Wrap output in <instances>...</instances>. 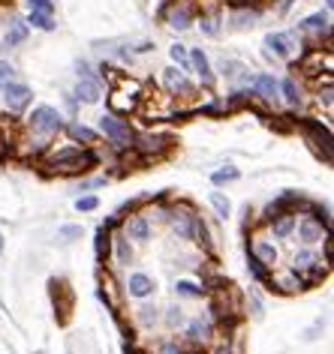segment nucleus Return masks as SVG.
<instances>
[{"instance_id":"22","label":"nucleus","mask_w":334,"mask_h":354,"mask_svg":"<svg viewBox=\"0 0 334 354\" xmlns=\"http://www.w3.org/2000/svg\"><path fill=\"white\" fill-rule=\"evenodd\" d=\"M64 132L76 141V145H82V147H96V141H100V132L91 129V127H85V123H78V120L64 123Z\"/></svg>"},{"instance_id":"29","label":"nucleus","mask_w":334,"mask_h":354,"mask_svg":"<svg viewBox=\"0 0 334 354\" xmlns=\"http://www.w3.org/2000/svg\"><path fill=\"white\" fill-rule=\"evenodd\" d=\"M280 96H283V100L292 105H301L304 102V96H301V84L295 82V78H283V82H280Z\"/></svg>"},{"instance_id":"8","label":"nucleus","mask_w":334,"mask_h":354,"mask_svg":"<svg viewBox=\"0 0 334 354\" xmlns=\"http://www.w3.org/2000/svg\"><path fill=\"white\" fill-rule=\"evenodd\" d=\"M133 150L136 153H142L145 159H157V156H163V153H169L172 150V138L160 136V132H142V136H136Z\"/></svg>"},{"instance_id":"35","label":"nucleus","mask_w":334,"mask_h":354,"mask_svg":"<svg viewBox=\"0 0 334 354\" xmlns=\"http://www.w3.org/2000/svg\"><path fill=\"white\" fill-rule=\"evenodd\" d=\"M160 318L166 322V327H169V330H178V327L187 324V315H184L181 306H169L166 313H160Z\"/></svg>"},{"instance_id":"34","label":"nucleus","mask_w":334,"mask_h":354,"mask_svg":"<svg viewBox=\"0 0 334 354\" xmlns=\"http://www.w3.org/2000/svg\"><path fill=\"white\" fill-rule=\"evenodd\" d=\"M241 177V171L235 165H223V168H217L214 174H211V183H214V187H223V183H235Z\"/></svg>"},{"instance_id":"42","label":"nucleus","mask_w":334,"mask_h":354,"mask_svg":"<svg viewBox=\"0 0 334 354\" xmlns=\"http://www.w3.org/2000/svg\"><path fill=\"white\" fill-rule=\"evenodd\" d=\"M154 354H184V345L178 339H163V342H157Z\"/></svg>"},{"instance_id":"44","label":"nucleus","mask_w":334,"mask_h":354,"mask_svg":"<svg viewBox=\"0 0 334 354\" xmlns=\"http://www.w3.org/2000/svg\"><path fill=\"white\" fill-rule=\"evenodd\" d=\"M316 102L325 105V109L331 111V84H325V91H322V87H319V91H316Z\"/></svg>"},{"instance_id":"46","label":"nucleus","mask_w":334,"mask_h":354,"mask_svg":"<svg viewBox=\"0 0 334 354\" xmlns=\"http://www.w3.org/2000/svg\"><path fill=\"white\" fill-rule=\"evenodd\" d=\"M76 73H78V78L91 75V64H87V60H76Z\"/></svg>"},{"instance_id":"40","label":"nucleus","mask_w":334,"mask_h":354,"mask_svg":"<svg viewBox=\"0 0 334 354\" xmlns=\"http://www.w3.org/2000/svg\"><path fill=\"white\" fill-rule=\"evenodd\" d=\"M82 237V225H64V228H58V241L60 243H73Z\"/></svg>"},{"instance_id":"41","label":"nucleus","mask_w":334,"mask_h":354,"mask_svg":"<svg viewBox=\"0 0 334 354\" xmlns=\"http://www.w3.org/2000/svg\"><path fill=\"white\" fill-rule=\"evenodd\" d=\"M96 207H100V198H96V196H82V198H76V210H78V214H94Z\"/></svg>"},{"instance_id":"9","label":"nucleus","mask_w":334,"mask_h":354,"mask_svg":"<svg viewBox=\"0 0 334 354\" xmlns=\"http://www.w3.org/2000/svg\"><path fill=\"white\" fill-rule=\"evenodd\" d=\"M301 127L307 132V141L316 147V153H319L325 162H331V129L328 127H322L319 120H313V118H307L301 120Z\"/></svg>"},{"instance_id":"28","label":"nucleus","mask_w":334,"mask_h":354,"mask_svg":"<svg viewBox=\"0 0 334 354\" xmlns=\"http://www.w3.org/2000/svg\"><path fill=\"white\" fill-rule=\"evenodd\" d=\"M319 261H322L319 255H316L310 246H304L301 252H295V255H292V270H295V273H307V270L313 268V264H319Z\"/></svg>"},{"instance_id":"47","label":"nucleus","mask_w":334,"mask_h":354,"mask_svg":"<svg viewBox=\"0 0 334 354\" xmlns=\"http://www.w3.org/2000/svg\"><path fill=\"white\" fill-rule=\"evenodd\" d=\"M0 252H3V234H0Z\"/></svg>"},{"instance_id":"3","label":"nucleus","mask_w":334,"mask_h":354,"mask_svg":"<svg viewBox=\"0 0 334 354\" xmlns=\"http://www.w3.org/2000/svg\"><path fill=\"white\" fill-rule=\"evenodd\" d=\"M100 136H105V141H109L115 150H133L136 129L130 127V120H124L121 114L105 111L100 118Z\"/></svg>"},{"instance_id":"32","label":"nucleus","mask_w":334,"mask_h":354,"mask_svg":"<svg viewBox=\"0 0 334 354\" xmlns=\"http://www.w3.org/2000/svg\"><path fill=\"white\" fill-rule=\"evenodd\" d=\"M208 354H241V351H238V342H235V336L226 333V336H220V339L211 342V351Z\"/></svg>"},{"instance_id":"31","label":"nucleus","mask_w":334,"mask_h":354,"mask_svg":"<svg viewBox=\"0 0 334 354\" xmlns=\"http://www.w3.org/2000/svg\"><path fill=\"white\" fill-rule=\"evenodd\" d=\"M175 295L184 300H199V297H205V288H199L196 282H190V279H178L175 282Z\"/></svg>"},{"instance_id":"25","label":"nucleus","mask_w":334,"mask_h":354,"mask_svg":"<svg viewBox=\"0 0 334 354\" xmlns=\"http://www.w3.org/2000/svg\"><path fill=\"white\" fill-rule=\"evenodd\" d=\"M109 252H115L118 268H130V264H133V259H136L133 243H130L124 234H112V246H109Z\"/></svg>"},{"instance_id":"43","label":"nucleus","mask_w":334,"mask_h":354,"mask_svg":"<svg viewBox=\"0 0 334 354\" xmlns=\"http://www.w3.org/2000/svg\"><path fill=\"white\" fill-rule=\"evenodd\" d=\"M247 270H250V277L256 279V282H268V273H271V270H268V268H262L259 261H253L250 255H247Z\"/></svg>"},{"instance_id":"20","label":"nucleus","mask_w":334,"mask_h":354,"mask_svg":"<svg viewBox=\"0 0 334 354\" xmlns=\"http://www.w3.org/2000/svg\"><path fill=\"white\" fill-rule=\"evenodd\" d=\"M298 30H301V33H316V37L331 39V15L328 12L307 15V19H301V24H298Z\"/></svg>"},{"instance_id":"26","label":"nucleus","mask_w":334,"mask_h":354,"mask_svg":"<svg viewBox=\"0 0 334 354\" xmlns=\"http://www.w3.org/2000/svg\"><path fill=\"white\" fill-rule=\"evenodd\" d=\"M223 15H220V10H208V12H199L196 15V24H199V30L205 33V37H220V28H223Z\"/></svg>"},{"instance_id":"23","label":"nucleus","mask_w":334,"mask_h":354,"mask_svg":"<svg viewBox=\"0 0 334 354\" xmlns=\"http://www.w3.org/2000/svg\"><path fill=\"white\" fill-rule=\"evenodd\" d=\"M51 300H55V309L60 313V322H67L69 309H73V295H69V286L64 279H51Z\"/></svg>"},{"instance_id":"11","label":"nucleus","mask_w":334,"mask_h":354,"mask_svg":"<svg viewBox=\"0 0 334 354\" xmlns=\"http://www.w3.org/2000/svg\"><path fill=\"white\" fill-rule=\"evenodd\" d=\"M154 291H157V279L154 277H148V273H142V270L127 273V279H124V295L127 297L148 300V297H154Z\"/></svg>"},{"instance_id":"5","label":"nucleus","mask_w":334,"mask_h":354,"mask_svg":"<svg viewBox=\"0 0 334 354\" xmlns=\"http://www.w3.org/2000/svg\"><path fill=\"white\" fill-rule=\"evenodd\" d=\"M196 15H199V10L190 0H175V3H169V10H163V21L169 24L175 33H184L196 24Z\"/></svg>"},{"instance_id":"17","label":"nucleus","mask_w":334,"mask_h":354,"mask_svg":"<svg viewBox=\"0 0 334 354\" xmlns=\"http://www.w3.org/2000/svg\"><path fill=\"white\" fill-rule=\"evenodd\" d=\"M151 223H148V216L145 214H133V216H127L124 219V237L130 243H148L151 241Z\"/></svg>"},{"instance_id":"2","label":"nucleus","mask_w":334,"mask_h":354,"mask_svg":"<svg viewBox=\"0 0 334 354\" xmlns=\"http://www.w3.org/2000/svg\"><path fill=\"white\" fill-rule=\"evenodd\" d=\"M64 114H60L58 109H51V105H37L30 114H28V132L33 138L39 141H49L58 136V132H64Z\"/></svg>"},{"instance_id":"45","label":"nucleus","mask_w":334,"mask_h":354,"mask_svg":"<svg viewBox=\"0 0 334 354\" xmlns=\"http://www.w3.org/2000/svg\"><path fill=\"white\" fill-rule=\"evenodd\" d=\"M322 252H325V264H331V255H334V243H331V234L328 237H325V241H322Z\"/></svg>"},{"instance_id":"19","label":"nucleus","mask_w":334,"mask_h":354,"mask_svg":"<svg viewBox=\"0 0 334 354\" xmlns=\"http://www.w3.org/2000/svg\"><path fill=\"white\" fill-rule=\"evenodd\" d=\"M73 100L76 102H85V105H96V102L103 100V82H100V78H94V75L78 78V84H76V91H73Z\"/></svg>"},{"instance_id":"16","label":"nucleus","mask_w":334,"mask_h":354,"mask_svg":"<svg viewBox=\"0 0 334 354\" xmlns=\"http://www.w3.org/2000/svg\"><path fill=\"white\" fill-rule=\"evenodd\" d=\"M295 223H298V210H277V214H271L268 216L271 237H277V241H286L289 234H295Z\"/></svg>"},{"instance_id":"10","label":"nucleus","mask_w":334,"mask_h":354,"mask_svg":"<svg viewBox=\"0 0 334 354\" xmlns=\"http://www.w3.org/2000/svg\"><path fill=\"white\" fill-rule=\"evenodd\" d=\"M295 232H298V241H301L304 246H316V243H322L325 237L331 234V228H328V225H322L319 219L307 216V214H298Z\"/></svg>"},{"instance_id":"39","label":"nucleus","mask_w":334,"mask_h":354,"mask_svg":"<svg viewBox=\"0 0 334 354\" xmlns=\"http://www.w3.org/2000/svg\"><path fill=\"white\" fill-rule=\"evenodd\" d=\"M24 10H28V12L55 15V0H24Z\"/></svg>"},{"instance_id":"6","label":"nucleus","mask_w":334,"mask_h":354,"mask_svg":"<svg viewBox=\"0 0 334 354\" xmlns=\"http://www.w3.org/2000/svg\"><path fill=\"white\" fill-rule=\"evenodd\" d=\"M0 100H3V109L10 114H24L33 102V91L21 82H12V84L0 87Z\"/></svg>"},{"instance_id":"48","label":"nucleus","mask_w":334,"mask_h":354,"mask_svg":"<svg viewBox=\"0 0 334 354\" xmlns=\"http://www.w3.org/2000/svg\"><path fill=\"white\" fill-rule=\"evenodd\" d=\"M184 354H202V351H199V348H196V351H184Z\"/></svg>"},{"instance_id":"4","label":"nucleus","mask_w":334,"mask_h":354,"mask_svg":"<svg viewBox=\"0 0 334 354\" xmlns=\"http://www.w3.org/2000/svg\"><path fill=\"white\" fill-rule=\"evenodd\" d=\"M184 336H187V342L193 348H208L217 336V324H214V318H211V313L190 318V322L184 324Z\"/></svg>"},{"instance_id":"37","label":"nucleus","mask_w":334,"mask_h":354,"mask_svg":"<svg viewBox=\"0 0 334 354\" xmlns=\"http://www.w3.org/2000/svg\"><path fill=\"white\" fill-rule=\"evenodd\" d=\"M169 57H172V64H175V66L190 69V48H187V46H181V42L169 46Z\"/></svg>"},{"instance_id":"15","label":"nucleus","mask_w":334,"mask_h":354,"mask_svg":"<svg viewBox=\"0 0 334 354\" xmlns=\"http://www.w3.org/2000/svg\"><path fill=\"white\" fill-rule=\"evenodd\" d=\"M160 84H163V91H169L175 96H190L193 93V84L187 82V73H184L181 66H166L160 73Z\"/></svg>"},{"instance_id":"7","label":"nucleus","mask_w":334,"mask_h":354,"mask_svg":"<svg viewBox=\"0 0 334 354\" xmlns=\"http://www.w3.org/2000/svg\"><path fill=\"white\" fill-rule=\"evenodd\" d=\"M247 255L253 261H259L262 268H268V270H274L280 264V250H277L274 237H265V234H256L247 243Z\"/></svg>"},{"instance_id":"1","label":"nucleus","mask_w":334,"mask_h":354,"mask_svg":"<svg viewBox=\"0 0 334 354\" xmlns=\"http://www.w3.org/2000/svg\"><path fill=\"white\" fill-rule=\"evenodd\" d=\"M96 165H100V153L94 147H82V145L49 150L46 162H42L46 174H87Z\"/></svg>"},{"instance_id":"12","label":"nucleus","mask_w":334,"mask_h":354,"mask_svg":"<svg viewBox=\"0 0 334 354\" xmlns=\"http://www.w3.org/2000/svg\"><path fill=\"white\" fill-rule=\"evenodd\" d=\"M265 46L274 51V57H280V60H292V57H295V51L301 48V42H298L295 33L277 30V33H268V37H265Z\"/></svg>"},{"instance_id":"13","label":"nucleus","mask_w":334,"mask_h":354,"mask_svg":"<svg viewBox=\"0 0 334 354\" xmlns=\"http://www.w3.org/2000/svg\"><path fill=\"white\" fill-rule=\"evenodd\" d=\"M268 286L280 291V295H298V291H304V279H301V273H295L292 268H286V270H271L268 273Z\"/></svg>"},{"instance_id":"36","label":"nucleus","mask_w":334,"mask_h":354,"mask_svg":"<svg viewBox=\"0 0 334 354\" xmlns=\"http://www.w3.org/2000/svg\"><path fill=\"white\" fill-rule=\"evenodd\" d=\"M28 28H37V30H55V15H46V12H28Z\"/></svg>"},{"instance_id":"33","label":"nucleus","mask_w":334,"mask_h":354,"mask_svg":"<svg viewBox=\"0 0 334 354\" xmlns=\"http://www.w3.org/2000/svg\"><path fill=\"white\" fill-rule=\"evenodd\" d=\"M109 246H112V232H105V228H100L94 237V250H96V261H105L109 259Z\"/></svg>"},{"instance_id":"38","label":"nucleus","mask_w":334,"mask_h":354,"mask_svg":"<svg viewBox=\"0 0 334 354\" xmlns=\"http://www.w3.org/2000/svg\"><path fill=\"white\" fill-rule=\"evenodd\" d=\"M12 82H19V69H15V66L10 64V60L0 57V87L12 84Z\"/></svg>"},{"instance_id":"14","label":"nucleus","mask_w":334,"mask_h":354,"mask_svg":"<svg viewBox=\"0 0 334 354\" xmlns=\"http://www.w3.org/2000/svg\"><path fill=\"white\" fill-rule=\"evenodd\" d=\"M250 91H253V100H262V102H277L280 100V82L271 73H259L250 78Z\"/></svg>"},{"instance_id":"30","label":"nucleus","mask_w":334,"mask_h":354,"mask_svg":"<svg viewBox=\"0 0 334 354\" xmlns=\"http://www.w3.org/2000/svg\"><path fill=\"white\" fill-rule=\"evenodd\" d=\"M208 205L214 207V214L220 216V219H229V214H232V201L223 196V192H208Z\"/></svg>"},{"instance_id":"24","label":"nucleus","mask_w":334,"mask_h":354,"mask_svg":"<svg viewBox=\"0 0 334 354\" xmlns=\"http://www.w3.org/2000/svg\"><path fill=\"white\" fill-rule=\"evenodd\" d=\"M259 21H262V10H259V6H235L232 15H229V24H232V28H238V30L256 28Z\"/></svg>"},{"instance_id":"21","label":"nucleus","mask_w":334,"mask_h":354,"mask_svg":"<svg viewBox=\"0 0 334 354\" xmlns=\"http://www.w3.org/2000/svg\"><path fill=\"white\" fill-rule=\"evenodd\" d=\"M28 33H30L28 21H24V19H19V15H12V19L6 21V28H3V46H6V48H15V46H21V42L28 39Z\"/></svg>"},{"instance_id":"27","label":"nucleus","mask_w":334,"mask_h":354,"mask_svg":"<svg viewBox=\"0 0 334 354\" xmlns=\"http://www.w3.org/2000/svg\"><path fill=\"white\" fill-rule=\"evenodd\" d=\"M160 322V309H157L154 304H142L133 313V324L142 327V330H154V324Z\"/></svg>"},{"instance_id":"18","label":"nucleus","mask_w":334,"mask_h":354,"mask_svg":"<svg viewBox=\"0 0 334 354\" xmlns=\"http://www.w3.org/2000/svg\"><path fill=\"white\" fill-rule=\"evenodd\" d=\"M190 69L196 73V78H199V84L202 87H214V82H217V75H214V69H211V60H208V55L202 48H190Z\"/></svg>"}]
</instances>
